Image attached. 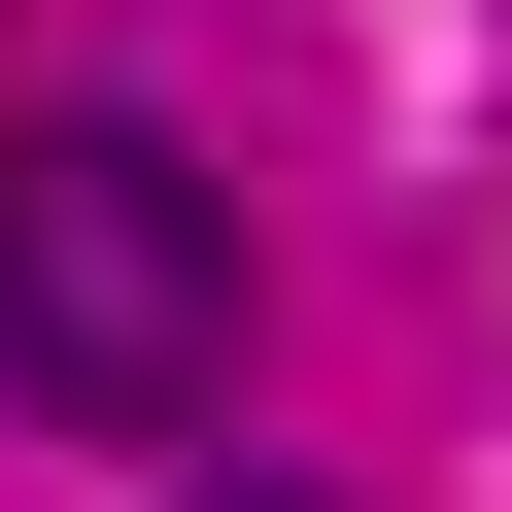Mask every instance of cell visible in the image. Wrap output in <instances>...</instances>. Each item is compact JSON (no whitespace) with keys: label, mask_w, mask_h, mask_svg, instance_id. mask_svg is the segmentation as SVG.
<instances>
[{"label":"cell","mask_w":512,"mask_h":512,"mask_svg":"<svg viewBox=\"0 0 512 512\" xmlns=\"http://www.w3.org/2000/svg\"><path fill=\"white\" fill-rule=\"evenodd\" d=\"M0 376H35L69 444L239 410V205L171 137H0Z\"/></svg>","instance_id":"obj_1"},{"label":"cell","mask_w":512,"mask_h":512,"mask_svg":"<svg viewBox=\"0 0 512 512\" xmlns=\"http://www.w3.org/2000/svg\"><path fill=\"white\" fill-rule=\"evenodd\" d=\"M239 512H308V478H239Z\"/></svg>","instance_id":"obj_2"}]
</instances>
